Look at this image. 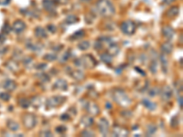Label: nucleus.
<instances>
[{"instance_id":"13d9d810","label":"nucleus","mask_w":183,"mask_h":137,"mask_svg":"<svg viewBox=\"0 0 183 137\" xmlns=\"http://www.w3.org/2000/svg\"><path fill=\"white\" fill-rule=\"evenodd\" d=\"M135 70H136V71L137 72H140V73L142 74V75H145V72H144V71H141V70H140V68H137V67H136V68H135Z\"/></svg>"},{"instance_id":"c85d7f7f","label":"nucleus","mask_w":183,"mask_h":137,"mask_svg":"<svg viewBox=\"0 0 183 137\" xmlns=\"http://www.w3.org/2000/svg\"><path fill=\"white\" fill-rule=\"evenodd\" d=\"M65 22L69 25H72V24H74L78 22V17L75 16V15H70L68 16L66 18H65Z\"/></svg>"},{"instance_id":"603ef678","label":"nucleus","mask_w":183,"mask_h":137,"mask_svg":"<svg viewBox=\"0 0 183 137\" xmlns=\"http://www.w3.org/2000/svg\"><path fill=\"white\" fill-rule=\"evenodd\" d=\"M11 0H0V6H8Z\"/></svg>"},{"instance_id":"79ce46f5","label":"nucleus","mask_w":183,"mask_h":137,"mask_svg":"<svg viewBox=\"0 0 183 137\" xmlns=\"http://www.w3.org/2000/svg\"><path fill=\"white\" fill-rule=\"evenodd\" d=\"M175 88L177 90V91L178 92H181L182 91V82H181V80H178L176 83H175Z\"/></svg>"},{"instance_id":"6ab92c4d","label":"nucleus","mask_w":183,"mask_h":137,"mask_svg":"<svg viewBox=\"0 0 183 137\" xmlns=\"http://www.w3.org/2000/svg\"><path fill=\"white\" fill-rule=\"evenodd\" d=\"M70 75L75 80H81L84 78V73L80 70H75L70 71Z\"/></svg>"},{"instance_id":"3c124183","label":"nucleus","mask_w":183,"mask_h":137,"mask_svg":"<svg viewBox=\"0 0 183 137\" xmlns=\"http://www.w3.org/2000/svg\"><path fill=\"white\" fill-rule=\"evenodd\" d=\"M70 116H69V114H67V113H63L61 116V120H62V121H67V120H69L70 119Z\"/></svg>"},{"instance_id":"dca6fc26","label":"nucleus","mask_w":183,"mask_h":137,"mask_svg":"<svg viewBox=\"0 0 183 137\" xmlns=\"http://www.w3.org/2000/svg\"><path fill=\"white\" fill-rule=\"evenodd\" d=\"M3 88L8 91H13L17 88V83L12 80H7L3 83Z\"/></svg>"},{"instance_id":"f257e3e1","label":"nucleus","mask_w":183,"mask_h":137,"mask_svg":"<svg viewBox=\"0 0 183 137\" xmlns=\"http://www.w3.org/2000/svg\"><path fill=\"white\" fill-rule=\"evenodd\" d=\"M96 8L99 14L104 17H110L116 13V8L109 0H99L96 3Z\"/></svg>"},{"instance_id":"aec40b11","label":"nucleus","mask_w":183,"mask_h":137,"mask_svg":"<svg viewBox=\"0 0 183 137\" xmlns=\"http://www.w3.org/2000/svg\"><path fill=\"white\" fill-rule=\"evenodd\" d=\"M93 118L92 116H83L81 119V123L85 127H90L93 124Z\"/></svg>"},{"instance_id":"412c9836","label":"nucleus","mask_w":183,"mask_h":137,"mask_svg":"<svg viewBox=\"0 0 183 137\" xmlns=\"http://www.w3.org/2000/svg\"><path fill=\"white\" fill-rule=\"evenodd\" d=\"M142 104L149 111H154L157 108V104L153 102H151L150 100H148V99H143L142 100Z\"/></svg>"},{"instance_id":"6e6552de","label":"nucleus","mask_w":183,"mask_h":137,"mask_svg":"<svg viewBox=\"0 0 183 137\" xmlns=\"http://www.w3.org/2000/svg\"><path fill=\"white\" fill-rule=\"evenodd\" d=\"M98 127H99V131L100 133L103 135H107L109 132V122L105 118H101L98 122Z\"/></svg>"},{"instance_id":"f03ea898","label":"nucleus","mask_w":183,"mask_h":137,"mask_svg":"<svg viewBox=\"0 0 183 137\" xmlns=\"http://www.w3.org/2000/svg\"><path fill=\"white\" fill-rule=\"evenodd\" d=\"M113 99L118 105H120V106H122V107H128L132 103L131 99L127 95V93L121 89L113 90Z\"/></svg>"},{"instance_id":"39448f33","label":"nucleus","mask_w":183,"mask_h":137,"mask_svg":"<svg viewBox=\"0 0 183 137\" xmlns=\"http://www.w3.org/2000/svg\"><path fill=\"white\" fill-rule=\"evenodd\" d=\"M66 101V98L63 96H60V95H56L53 97H50L49 99L47 100V108H55L58 107L60 105H61L64 102Z\"/></svg>"},{"instance_id":"a19ab883","label":"nucleus","mask_w":183,"mask_h":137,"mask_svg":"<svg viewBox=\"0 0 183 137\" xmlns=\"http://www.w3.org/2000/svg\"><path fill=\"white\" fill-rule=\"evenodd\" d=\"M67 131L66 126L64 125H60V126H57L56 127V132L59 133V134H62V133H65Z\"/></svg>"},{"instance_id":"2eb2a0df","label":"nucleus","mask_w":183,"mask_h":137,"mask_svg":"<svg viewBox=\"0 0 183 137\" xmlns=\"http://www.w3.org/2000/svg\"><path fill=\"white\" fill-rule=\"evenodd\" d=\"M161 51L164 54H170L173 51V45L171 42L167 41V42H164L161 44Z\"/></svg>"},{"instance_id":"4468645a","label":"nucleus","mask_w":183,"mask_h":137,"mask_svg":"<svg viewBox=\"0 0 183 137\" xmlns=\"http://www.w3.org/2000/svg\"><path fill=\"white\" fill-rule=\"evenodd\" d=\"M162 34H163L164 37H165V38L170 39H172L174 37L175 30L170 26H165V27H163V28H162Z\"/></svg>"},{"instance_id":"f8f14e48","label":"nucleus","mask_w":183,"mask_h":137,"mask_svg":"<svg viewBox=\"0 0 183 137\" xmlns=\"http://www.w3.org/2000/svg\"><path fill=\"white\" fill-rule=\"evenodd\" d=\"M42 6L44 9L48 12H54L56 9V2L55 0H42Z\"/></svg>"},{"instance_id":"b1692460","label":"nucleus","mask_w":183,"mask_h":137,"mask_svg":"<svg viewBox=\"0 0 183 137\" xmlns=\"http://www.w3.org/2000/svg\"><path fill=\"white\" fill-rule=\"evenodd\" d=\"M41 102H42L41 97L34 96L32 99H31V101H30V105H32V106H34L35 108H39V107H40Z\"/></svg>"},{"instance_id":"9b49d317","label":"nucleus","mask_w":183,"mask_h":137,"mask_svg":"<svg viewBox=\"0 0 183 137\" xmlns=\"http://www.w3.org/2000/svg\"><path fill=\"white\" fill-rule=\"evenodd\" d=\"M12 29L17 34H19L26 29V24L22 20H16L12 25Z\"/></svg>"},{"instance_id":"4d7b16f0","label":"nucleus","mask_w":183,"mask_h":137,"mask_svg":"<svg viewBox=\"0 0 183 137\" xmlns=\"http://www.w3.org/2000/svg\"><path fill=\"white\" fill-rule=\"evenodd\" d=\"M178 102H179V104H180V107L182 108V105H183V104H182V97H181V96L178 99Z\"/></svg>"},{"instance_id":"c756f323","label":"nucleus","mask_w":183,"mask_h":137,"mask_svg":"<svg viewBox=\"0 0 183 137\" xmlns=\"http://www.w3.org/2000/svg\"><path fill=\"white\" fill-rule=\"evenodd\" d=\"M89 48H90V43L87 40L81 41L78 44V48L81 49V51H86V49H88Z\"/></svg>"},{"instance_id":"5701e85b","label":"nucleus","mask_w":183,"mask_h":137,"mask_svg":"<svg viewBox=\"0 0 183 137\" xmlns=\"http://www.w3.org/2000/svg\"><path fill=\"white\" fill-rule=\"evenodd\" d=\"M111 56H116L119 52V47L116 44V43H113V44L108 46V51H107Z\"/></svg>"},{"instance_id":"f3484780","label":"nucleus","mask_w":183,"mask_h":137,"mask_svg":"<svg viewBox=\"0 0 183 137\" xmlns=\"http://www.w3.org/2000/svg\"><path fill=\"white\" fill-rule=\"evenodd\" d=\"M35 36L39 39H45L48 37V33L46 29L42 27H37L35 28Z\"/></svg>"},{"instance_id":"bb28decb","label":"nucleus","mask_w":183,"mask_h":137,"mask_svg":"<svg viewBox=\"0 0 183 137\" xmlns=\"http://www.w3.org/2000/svg\"><path fill=\"white\" fill-rule=\"evenodd\" d=\"M18 104H19V106L23 109H27L30 106V101L26 98H21L18 100Z\"/></svg>"},{"instance_id":"a878e982","label":"nucleus","mask_w":183,"mask_h":137,"mask_svg":"<svg viewBox=\"0 0 183 137\" xmlns=\"http://www.w3.org/2000/svg\"><path fill=\"white\" fill-rule=\"evenodd\" d=\"M8 128L12 132H17L19 129V124L15 121H8Z\"/></svg>"},{"instance_id":"72a5a7b5","label":"nucleus","mask_w":183,"mask_h":137,"mask_svg":"<svg viewBox=\"0 0 183 137\" xmlns=\"http://www.w3.org/2000/svg\"><path fill=\"white\" fill-rule=\"evenodd\" d=\"M37 76L39 77V80H40V82H49V77L48 76V74H46V73L41 72L40 74H38Z\"/></svg>"},{"instance_id":"4c0bfd02","label":"nucleus","mask_w":183,"mask_h":137,"mask_svg":"<svg viewBox=\"0 0 183 137\" xmlns=\"http://www.w3.org/2000/svg\"><path fill=\"white\" fill-rule=\"evenodd\" d=\"M81 136H86V137H92V136H94L95 134H94V133L92 132V131H90V130H84L81 133Z\"/></svg>"},{"instance_id":"7c9ffc66","label":"nucleus","mask_w":183,"mask_h":137,"mask_svg":"<svg viewBox=\"0 0 183 137\" xmlns=\"http://www.w3.org/2000/svg\"><path fill=\"white\" fill-rule=\"evenodd\" d=\"M157 131V126L154 125V124H148V127H147V132H146V134L148 136V135H152L153 134L156 133Z\"/></svg>"},{"instance_id":"8fccbe9b","label":"nucleus","mask_w":183,"mask_h":137,"mask_svg":"<svg viewBox=\"0 0 183 137\" xmlns=\"http://www.w3.org/2000/svg\"><path fill=\"white\" fill-rule=\"evenodd\" d=\"M94 48H95L96 49H102V48H103V43L101 42L100 40L96 41L95 42V45H94Z\"/></svg>"},{"instance_id":"423d86ee","label":"nucleus","mask_w":183,"mask_h":137,"mask_svg":"<svg viewBox=\"0 0 183 137\" xmlns=\"http://www.w3.org/2000/svg\"><path fill=\"white\" fill-rule=\"evenodd\" d=\"M22 121L24 123V126L28 129H32L37 125V117L32 113H27L25 114L22 118Z\"/></svg>"},{"instance_id":"1a4fd4ad","label":"nucleus","mask_w":183,"mask_h":137,"mask_svg":"<svg viewBox=\"0 0 183 137\" xmlns=\"http://www.w3.org/2000/svg\"><path fill=\"white\" fill-rule=\"evenodd\" d=\"M85 108H86L88 113H89V114H91L93 116H96L100 113V109L98 107V105L95 102H88L87 105L85 106Z\"/></svg>"},{"instance_id":"bf43d9fd","label":"nucleus","mask_w":183,"mask_h":137,"mask_svg":"<svg viewBox=\"0 0 183 137\" xmlns=\"http://www.w3.org/2000/svg\"><path fill=\"white\" fill-rule=\"evenodd\" d=\"M164 1H165L167 4H170V3H172L174 0H164Z\"/></svg>"},{"instance_id":"473e14b6","label":"nucleus","mask_w":183,"mask_h":137,"mask_svg":"<svg viewBox=\"0 0 183 137\" xmlns=\"http://www.w3.org/2000/svg\"><path fill=\"white\" fill-rule=\"evenodd\" d=\"M84 31L83 30H79V31H76L75 33L72 34V36L71 37L72 39H79L81 38H83V37L84 36Z\"/></svg>"},{"instance_id":"37998d69","label":"nucleus","mask_w":183,"mask_h":137,"mask_svg":"<svg viewBox=\"0 0 183 137\" xmlns=\"http://www.w3.org/2000/svg\"><path fill=\"white\" fill-rule=\"evenodd\" d=\"M159 93V88H153L149 91V95L150 96H156L157 94Z\"/></svg>"},{"instance_id":"de8ad7c7","label":"nucleus","mask_w":183,"mask_h":137,"mask_svg":"<svg viewBox=\"0 0 183 137\" xmlns=\"http://www.w3.org/2000/svg\"><path fill=\"white\" fill-rule=\"evenodd\" d=\"M47 28H48V30L49 31V32H51V33L56 32V30H57L54 25H49V26H47Z\"/></svg>"},{"instance_id":"ea45409f","label":"nucleus","mask_w":183,"mask_h":137,"mask_svg":"<svg viewBox=\"0 0 183 137\" xmlns=\"http://www.w3.org/2000/svg\"><path fill=\"white\" fill-rule=\"evenodd\" d=\"M11 29H12V28L9 26V25H8V23H6V24L4 25V26H3V28H2V31L4 32V34H6V35L8 34V33L10 32V30H11Z\"/></svg>"},{"instance_id":"49530a36","label":"nucleus","mask_w":183,"mask_h":137,"mask_svg":"<svg viewBox=\"0 0 183 137\" xmlns=\"http://www.w3.org/2000/svg\"><path fill=\"white\" fill-rule=\"evenodd\" d=\"M178 124H179V122H178V117L175 116V117H173L172 119H171V126L176 127L177 125H178Z\"/></svg>"},{"instance_id":"c9c22d12","label":"nucleus","mask_w":183,"mask_h":137,"mask_svg":"<svg viewBox=\"0 0 183 137\" xmlns=\"http://www.w3.org/2000/svg\"><path fill=\"white\" fill-rule=\"evenodd\" d=\"M149 70L151 71L152 73H156L157 71V60H152V62L149 65Z\"/></svg>"},{"instance_id":"2f4dec72","label":"nucleus","mask_w":183,"mask_h":137,"mask_svg":"<svg viewBox=\"0 0 183 137\" xmlns=\"http://www.w3.org/2000/svg\"><path fill=\"white\" fill-rule=\"evenodd\" d=\"M7 67L12 71H17L18 70V64L16 61H8L7 63Z\"/></svg>"},{"instance_id":"5fc2aeb1","label":"nucleus","mask_w":183,"mask_h":137,"mask_svg":"<svg viewBox=\"0 0 183 137\" xmlns=\"http://www.w3.org/2000/svg\"><path fill=\"white\" fill-rule=\"evenodd\" d=\"M63 48V46H62V45H59V46L54 47L52 49H53V51H61V48Z\"/></svg>"},{"instance_id":"9d476101","label":"nucleus","mask_w":183,"mask_h":137,"mask_svg":"<svg viewBox=\"0 0 183 137\" xmlns=\"http://www.w3.org/2000/svg\"><path fill=\"white\" fill-rule=\"evenodd\" d=\"M129 132L128 130H127L124 127L121 126H115L113 129V135L116 136V137H125L128 136Z\"/></svg>"},{"instance_id":"a18cd8bd","label":"nucleus","mask_w":183,"mask_h":137,"mask_svg":"<svg viewBox=\"0 0 183 137\" xmlns=\"http://www.w3.org/2000/svg\"><path fill=\"white\" fill-rule=\"evenodd\" d=\"M41 136H52V133L50 132L49 130H45V131H42V132H40V134Z\"/></svg>"},{"instance_id":"864d4df0","label":"nucleus","mask_w":183,"mask_h":137,"mask_svg":"<svg viewBox=\"0 0 183 137\" xmlns=\"http://www.w3.org/2000/svg\"><path fill=\"white\" fill-rule=\"evenodd\" d=\"M6 40V34L0 33V43H3Z\"/></svg>"},{"instance_id":"6e6d98bb","label":"nucleus","mask_w":183,"mask_h":137,"mask_svg":"<svg viewBox=\"0 0 183 137\" xmlns=\"http://www.w3.org/2000/svg\"><path fill=\"white\" fill-rule=\"evenodd\" d=\"M55 1L57 2V3H59V4H66V3H68V0H55Z\"/></svg>"},{"instance_id":"f704fd0d","label":"nucleus","mask_w":183,"mask_h":137,"mask_svg":"<svg viewBox=\"0 0 183 137\" xmlns=\"http://www.w3.org/2000/svg\"><path fill=\"white\" fill-rule=\"evenodd\" d=\"M43 59L47 60V61H54L57 60V56L55 54H52V53H48L46 54L45 56L43 57Z\"/></svg>"},{"instance_id":"7ed1b4c3","label":"nucleus","mask_w":183,"mask_h":137,"mask_svg":"<svg viewBox=\"0 0 183 137\" xmlns=\"http://www.w3.org/2000/svg\"><path fill=\"white\" fill-rule=\"evenodd\" d=\"M74 64L77 67H83L86 68H93L96 66L97 62L92 55L87 54L74 60Z\"/></svg>"},{"instance_id":"4be33fe9","label":"nucleus","mask_w":183,"mask_h":137,"mask_svg":"<svg viewBox=\"0 0 183 137\" xmlns=\"http://www.w3.org/2000/svg\"><path fill=\"white\" fill-rule=\"evenodd\" d=\"M179 13H180V8L178 7H172V8H170L169 9H168L167 13H166V16L168 17L172 18V17H175L178 16Z\"/></svg>"},{"instance_id":"0eeeda50","label":"nucleus","mask_w":183,"mask_h":137,"mask_svg":"<svg viewBox=\"0 0 183 137\" xmlns=\"http://www.w3.org/2000/svg\"><path fill=\"white\" fill-rule=\"evenodd\" d=\"M159 93H160L162 101H164V102H168L169 100L171 99V97L173 96V91L171 89V87L168 85H166L165 87H163L162 90L159 91Z\"/></svg>"},{"instance_id":"393cba45","label":"nucleus","mask_w":183,"mask_h":137,"mask_svg":"<svg viewBox=\"0 0 183 137\" xmlns=\"http://www.w3.org/2000/svg\"><path fill=\"white\" fill-rule=\"evenodd\" d=\"M100 58H101V60L104 61V63L109 64V63H111V62H112L113 56H111L108 52H104V53H103V54H101Z\"/></svg>"},{"instance_id":"58836bf2","label":"nucleus","mask_w":183,"mask_h":137,"mask_svg":"<svg viewBox=\"0 0 183 137\" xmlns=\"http://www.w3.org/2000/svg\"><path fill=\"white\" fill-rule=\"evenodd\" d=\"M0 99L3 100V101H5V102H8L10 99V94L8 92H1L0 93Z\"/></svg>"},{"instance_id":"09e8293b","label":"nucleus","mask_w":183,"mask_h":137,"mask_svg":"<svg viewBox=\"0 0 183 137\" xmlns=\"http://www.w3.org/2000/svg\"><path fill=\"white\" fill-rule=\"evenodd\" d=\"M39 71H44V68H48V65L47 64H44V63H41V64H39L37 67H36Z\"/></svg>"},{"instance_id":"e433bc0d","label":"nucleus","mask_w":183,"mask_h":137,"mask_svg":"<svg viewBox=\"0 0 183 137\" xmlns=\"http://www.w3.org/2000/svg\"><path fill=\"white\" fill-rule=\"evenodd\" d=\"M24 65L27 68H31L33 66V60L31 58H29V57H27L24 60Z\"/></svg>"},{"instance_id":"ddd939ff","label":"nucleus","mask_w":183,"mask_h":137,"mask_svg":"<svg viewBox=\"0 0 183 137\" xmlns=\"http://www.w3.org/2000/svg\"><path fill=\"white\" fill-rule=\"evenodd\" d=\"M53 88L56 90H60V91H66L68 89V83L65 80L59 79L58 80H56V82L54 83Z\"/></svg>"},{"instance_id":"c03bdc74","label":"nucleus","mask_w":183,"mask_h":137,"mask_svg":"<svg viewBox=\"0 0 183 137\" xmlns=\"http://www.w3.org/2000/svg\"><path fill=\"white\" fill-rule=\"evenodd\" d=\"M70 56H71V53H70V51H66L64 54H63V56H62L61 57V61H66V60H68L69 59H70Z\"/></svg>"},{"instance_id":"20e7f679","label":"nucleus","mask_w":183,"mask_h":137,"mask_svg":"<svg viewBox=\"0 0 183 137\" xmlns=\"http://www.w3.org/2000/svg\"><path fill=\"white\" fill-rule=\"evenodd\" d=\"M136 24L132 20H127L124 21L121 26H120V29L125 35H133L136 32Z\"/></svg>"},{"instance_id":"a211bd4d","label":"nucleus","mask_w":183,"mask_h":137,"mask_svg":"<svg viewBox=\"0 0 183 137\" xmlns=\"http://www.w3.org/2000/svg\"><path fill=\"white\" fill-rule=\"evenodd\" d=\"M26 47L32 51H40L42 48V45L39 44V43H33L32 41H28L26 43Z\"/></svg>"},{"instance_id":"cd10ccee","label":"nucleus","mask_w":183,"mask_h":137,"mask_svg":"<svg viewBox=\"0 0 183 137\" xmlns=\"http://www.w3.org/2000/svg\"><path fill=\"white\" fill-rule=\"evenodd\" d=\"M160 60H161V63H162V67H163V71L164 72H167L168 70V58L166 55H161L160 56Z\"/></svg>"}]
</instances>
